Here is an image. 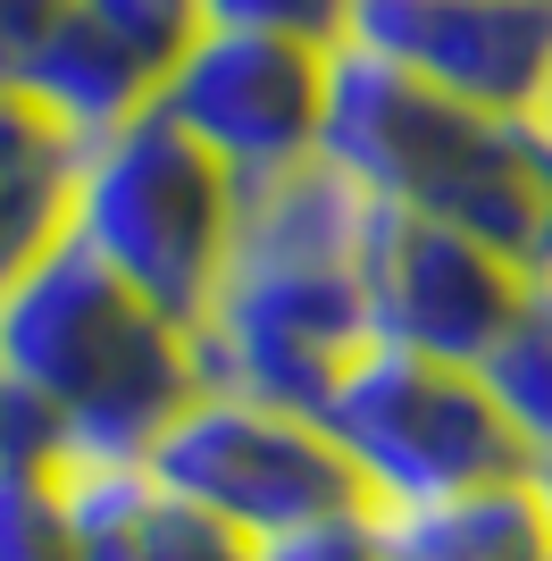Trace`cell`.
<instances>
[{"label": "cell", "instance_id": "6da1fadb", "mask_svg": "<svg viewBox=\"0 0 552 561\" xmlns=\"http://www.w3.org/2000/svg\"><path fill=\"white\" fill-rule=\"evenodd\" d=\"M377 210L335 160H294L243 185L227 277L193 319V369L218 394L285 402L319 420L335 377L377 344L368 243Z\"/></svg>", "mask_w": 552, "mask_h": 561}, {"label": "cell", "instance_id": "7a4b0ae2", "mask_svg": "<svg viewBox=\"0 0 552 561\" xmlns=\"http://www.w3.org/2000/svg\"><path fill=\"white\" fill-rule=\"evenodd\" d=\"M0 386L18 453L76 461H142L160 427L202 394L193 328L142 302L101 252L59 234L0 294Z\"/></svg>", "mask_w": 552, "mask_h": 561}, {"label": "cell", "instance_id": "3957f363", "mask_svg": "<svg viewBox=\"0 0 552 561\" xmlns=\"http://www.w3.org/2000/svg\"><path fill=\"white\" fill-rule=\"evenodd\" d=\"M319 160H335L368 202L494 243L544 277L552 260V142L528 117H494L418 84V76L335 43L326 68V126Z\"/></svg>", "mask_w": 552, "mask_h": 561}, {"label": "cell", "instance_id": "277c9868", "mask_svg": "<svg viewBox=\"0 0 552 561\" xmlns=\"http://www.w3.org/2000/svg\"><path fill=\"white\" fill-rule=\"evenodd\" d=\"M234 218H243V176L218 151H202L176 117L142 110L84 142L68 234L110 260L142 302H160L176 328H193L227 277Z\"/></svg>", "mask_w": 552, "mask_h": 561}, {"label": "cell", "instance_id": "5b68a950", "mask_svg": "<svg viewBox=\"0 0 552 561\" xmlns=\"http://www.w3.org/2000/svg\"><path fill=\"white\" fill-rule=\"evenodd\" d=\"M319 427L335 436L368 503H427V494L494 486V478L536 469L519 427L503 420V402L485 386V369L427 360L402 344H368L335 377Z\"/></svg>", "mask_w": 552, "mask_h": 561}, {"label": "cell", "instance_id": "8992f818", "mask_svg": "<svg viewBox=\"0 0 552 561\" xmlns=\"http://www.w3.org/2000/svg\"><path fill=\"white\" fill-rule=\"evenodd\" d=\"M142 469L168 494H184L193 512H209L218 528H234L243 545L285 537L301 519L368 512V486L352 478V461L335 453V436L310 411L218 394V386H202L160 427V445L142 453Z\"/></svg>", "mask_w": 552, "mask_h": 561}, {"label": "cell", "instance_id": "52a82bcc", "mask_svg": "<svg viewBox=\"0 0 552 561\" xmlns=\"http://www.w3.org/2000/svg\"><path fill=\"white\" fill-rule=\"evenodd\" d=\"M326 68H335V43L202 25V43L184 50V68L168 76L160 117H176L202 151H218L252 185V176H276L294 160H319Z\"/></svg>", "mask_w": 552, "mask_h": 561}, {"label": "cell", "instance_id": "ba28073f", "mask_svg": "<svg viewBox=\"0 0 552 561\" xmlns=\"http://www.w3.org/2000/svg\"><path fill=\"white\" fill-rule=\"evenodd\" d=\"M528 294H536V277L519 260H503L494 243L444 227V218L377 210V243H368V319H377V344L485 369V352L510 335Z\"/></svg>", "mask_w": 552, "mask_h": 561}, {"label": "cell", "instance_id": "9c48e42d", "mask_svg": "<svg viewBox=\"0 0 552 561\" xmlns=\"http://www.w3.org/2000/svg\"><path fill=\"white\" fill-rule=\"evenodd\" d=\"M344 43L494 117H528L552 76V0H352Z\"/></svg>", "mask_w": 552, "mask_h": 561}, {"label": "cell", "instance_id": "30bf717a", "mask_svg": "<svg viewBox=\"0 0 552 561\" xmlns=\"http://www.w3.org/2000/svg\"><path fill=\"white\" fill-rule=\"evenodd\" d=\"M202 0H59L43 43L25 50L18 84L92 142L126 117L160 110L168 76L202 43Z\"/></svg>", "mask_w": 552, "mask_h": 561}, {"label": "cell", "instance_id": "8fae6325", "mask_svg": "<svg viewBox=\"0 0 552 561\" xmlns=\"http://www.w3.org/2000/svg\"><path fill=\"white\" fill-rule=\"evenodd\" d=\"M76 561H252V545L168 494L142 461H76L68 469Z\"/></svg>", "mask_w": 552, "mask_h": 561}, {"label": "cell", "instance_id": "7c38bea8", "mask_svg": "<svg viewBox=\"0 0 552 561\" xmlns=\"http://www.w3.org/2000/svg\"><path fill=\"white\" fill-rule=\"evenodd\" d=\"M76 176H84V135L25 84H0V294L68 234Z\"/></svg>", "mask_w": 552, "mask_h": 561}, {"label": "cell", "instance_id": "4fadbf2b", "mask_svg": "<svg viewBox=\"0 0 552 561\" xmlns=\"http://www.w3.org/2000/svg\"><path fill=\"white\" fill-rule=\"evenodd\" d=\"M377 537L386 561H552V494L519 469L427 503H377Z\"/></svg>", "mask_w": 552, "mask_h": 561}, {"label": "cell", "instance_id": "5bb4252c", "mask_svg": "<svg viewBox=\"0 0 552 561\" xmlns=\"http://www.w3.org/2000/svg\"><path fill=\"white\" fill-rule=\"evenodd\" d=\"M485 386L503 402V420L519 427L528 461H552V285H536L510 335L485 352Z\"/></svg>", "mask_w": 552, "mask_h": 561}, {"label": "cell", "instance_id": "9a60e30c", "mask_svg": "<svg viewBox=\"0 0 552 561\" xmlns=\"http://www.w3.org/2000/svg\"><path fill=\"white\" fill-rule=\"evenodd\" d=\"M0 561H76L68 469L50 453H0Z\"/></svg>", "mask_w": 552, "mask_h": 561}, {"label": "cell", "instance_id": "2e32d148", "mask_svg": "<svg viewBox=\"0 0 552 561\" xmlns=\"http://www.w3.org/2000/svg\"><path fill=\"white\" fill-rule=\"evenodd\" d=\"M252 561H386L377 503H368V512H335V519H301L285 537H260Z\"/></svg>", "mask_w": 552, "mask_h": 561}, {"label": "cell", "instance_id": "e0dca14e", "mask_svg": "<svg viewBox=\"0 0 552 561\" xmlns=\"http://www.w3.org/2000/svg\"><path fill=\"white\" fill-rule=\"evenodd\" d=\"M209 25H252V34H294V43H344L352 0H202Z\"/></svg>", "mask_w": 552, "mask_h": 561}, {"label": "cell", "instance_id": "ac0fdd59", "mask_svg": "<svg viewBox=\"0 0 552 561\" xmlns=\"http://www.w3.org/2000/svg\"><path fill=\"white\" fill-rule=\"evenodd\" d=\"M528 126H536V135H544V142H552V76H544V93H536V110H528Z\"/></svg>", "mask_w": 552, "mask_h": 561}, {"label": "cell", "instance_id": "d6986e66", "mask_svg": "<svg viewBox=\"0 0 552 561\" xmlns=\"http://www.w3.org/2000/svg\"><path fill=\"white\" fill-rule=\"evenodd\" d=\"M0 453H18V420H9V386H0Z\"/></svg>", "mask_w": 552, "mask_h": 561}, {"label": "cell", "instance_id": "ffe728a7", "mask_svg": "<svg viewBox=\"0 0 552 561\" xmlns=\"http://www.w3.org/2000/svg\"><path fill=\"white\" fill-rule=\"evenodd\" d=\"M536 478H544V494H552V461H536Z\"/></svg>", "mask_w": 552, "mask_h": 561}, {"label": "cell", "instance_id": "44dd1931", "mask_svg": "<svg viewBox=\"0 0 552 561\" xmlns=\"http://www.w3.org/2000/svg\"><path fill=\"white\" fill-rule=\"evenodd\" d=\"M536 285H552V260H544V277H536Z\"/></svg>", "mask_w": 552, "mask_h": 561}]
</instances>
